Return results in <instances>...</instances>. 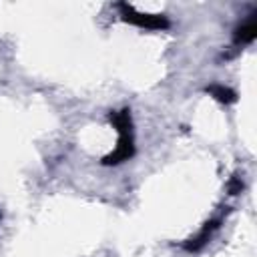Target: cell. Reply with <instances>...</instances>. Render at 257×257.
<instances>
[{
  "label": "cell",
  "mask_w": 257,
  "mask_h": 257,
  "mask_svg": "<svg viewBox=\"0 0 257 257\" xmlns=\"http://www.w3.org/2000/svg\"><path fill=\"white\" fill-rule=\"evenodd\" d=\"M112 124L118 131V145L114 149V153H110L108 157L102 159L104 165H116L122 161H128L135 153V145H133V124H131V112L128 108H122L114 114H110Z\"/></svg>",
  "instance_id": "obj_1"
},
{
  "label": "cell",
  "mask_w": 257,
  "mask_h": 257,
  "mask_svg": "<svg viewBox=\"0 0 257 257\" xmlns=\"http://www.w3.org/2000/svg\"><path fill=\"white\" fill-rule=\"evenodd\" d=\"M118 10L122 14V20L131 22L135 26L149 28V30H165V28H169V20L165 16H161V14H143V12H137L128 4H118Z\"/></svg>",
  "instance_id": "obj_2"
},
{
  "label": "cell",
  "mask_w": 257,
  "mask_h": 257,
  "mask_svg": "<svg viewBox=\"0 0 257 257\" xmlns=\"http://www.w3.org/2000/svg\"><path fill=\"white\" fill-rule=\"evenodd\" d=\"M255 34H257V20H255V14H251L245 22H241V26L235 30V42L237 44H249L255 40Z\"/></svg>",
  "instance_id": "obj_3"
},
{
  "label": "cell",
  "mask_w": 257,
  "mask_h": 257,
  "mask_svg": "<svg viewBox=\"0 0 257 257\" xmlns=\"http://www.w3.org/2000/svg\"><path fill=\"white\" fill-rule=\"evenodd\" d=\"M217 227H219V221H209V223L199 231V235H195L193 239H189V241L185 243V249H187V251H199V249L209 241L211 233H213Z\"/></svg>",
  "instance_id": "obj_4"
},
{
  "label": "cell",
  "mask_w": 257,
  "mask_h": 257,
  "mask_svg": "<svg viewBox=\"0 0 257 257\" xmlns=\"http://www.w3.org/2000/svg\"><path fill=\"white\" fill-rule=\"evenodd\" d=\"M207 92H211L217 100H221V102H235L237 100V94H235V90H231V88H227V86H223V84H211V86H207Z\"/></svg>",
  "instance_id": "obj_5"
},
{
  "label": "cell",
  "mask_w": 257,
  "mask_h": 257,
  "mask_svg": "<svg viewBox=\"0 0 257 257\" xmlns=\"http://www.w3.org/2000/svg\"><path fill=\"white\" fill-rule=\"evenodd\" d=\"M241 189H243V183H241L239 179H233V181H231V185H229V191H231V195H237V193H241Z\"/></svg>",
  "instance_id": "obj_6"
}]
</instances>
